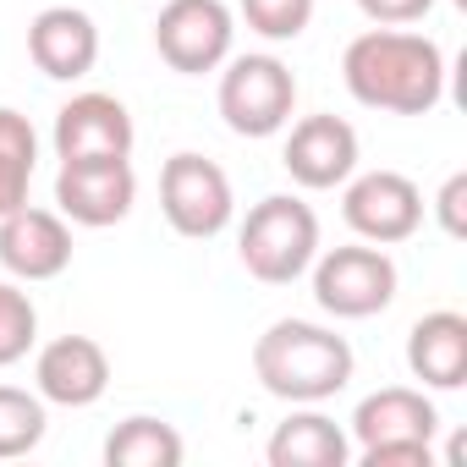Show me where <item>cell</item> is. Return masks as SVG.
<instances>
[{"label":"cell","instance_id":"cell-1","mask_svg":"<svg viewBox=\"0 0 467 467\" xmlns=\"http://www.w3.org/2000/svg\"><path fill=\"white\" fill-rule=\"evenodd\" d=\"M347 94L368 110L429 116L445 99V50L412 28H368L341 56Z\"/></svg>","mask_w":467,"mask_h":467},{"label":"cell","instance_id":"cell-2","mask_svg":"<svg viewBox=\"0 0 467 467\" xmlns=\"http://www.w3.org/2000/svg\"><path fill=\"white\" fill-rule=\"evenodd\" d=\"M352 347L347 336H336L330 325L314 319H275L259 341H254V374L275 401L292 407H319L336 390L352 385Z\"/></svg>","mask_w":467,"mask_h":467},{"label":"cell","instance_id":"cell-3","mask_svg":"<svg viewBox=\"0 0 467 467\" xmlns=\"http://www.w3.org/2000/svg\"><path fill=\"white\" fill-rule=\"evenodd\" d=\"M237 259L265 286H292L319 259V214L292 192H270L248 209L237 231Z\"/></svg>","mask_w":467,"mask_h":467},{"label":"cell","instance_id":"cell-4","mask_svg":"<svg viewBox=\"0 0 467 467\" xmlns=\"http://www.w3.org/2000/svg\"><path fill=\"white\" fill-rule=\"evenodd\" d=\"M214 99L237 138H275L297 110V78L281 56H225Z\"/></svg>","mask_w":467,"mask_h":467},{"label":"cell","instance_id":"cell-5","mask_svg":"<svg viewBox=\"0 0 467 467\" xmlns=\"http://www.w3.org/2000/svg\"><path fill=\"white\" fill-rule=\"evenodd\" d=\"M160 214L171 220V231H176V237H187V243L220 237V231L231 225V214H237L231 176L214 160L192 154V149L171 154L160 165Z\"/></svg>","mask_w":467,"mask_h":467},{"label":"cell","instance_id":"cell-6","mask_svg":"<svg viewBox=\"0 0 467 467\" xmlns=\"http://www.w3.org/2000/svg\"><path fill=\"white\" fill-rule=\"evenodd\" d=\"M308 270H314V297L330 319H374L396 303V286H401L396 259L374 243L330 248Z\"/></svg>","mask_w":467,"mask_h":467},{"label":"cell","instance_id":"cell-7","mask_svg":"<svg viewBox=\"0 0 467 467\" xmlns=\"http://www.w3.org/2000/svg\"><path fill=\"white\" fill-rule=\"evenodd\" d=\"M231 39H237V17H231L225 0H165L154 17V50L182 78H203L225 67Z\"/></svg>","mask_w":467,"mask_h":467},{"label":"cell","instance_id":"cell-8","mask_svg":"<svg viewBox=\"0 0 467 467\" xmlns=\"http://www.w3.org/2000/svg\"><path fill=\"white\" fill-rule=\"evenodd\" d=\"M341 187H347L341 192V214L358 231V243L396 248V243H407L412 231L423 225V192L401 171H363V176L352 171Z\"/></svg>","mask_w":467,"mask_h":467},{"label":"cell","instance_id":"cell-9","mask_svg":"<svg viewBox=\"0 0 467 467\" xmlns=\"http://www.w3.org/2000/svg\"><path fill=\"white\" fill-rule=\"evenodd\" d=\"M138 203V176L132 160H61L56 171V209L72 225L105 231L121 225Z\"/></svg>","mask_w":467,"mask_h":467},{"label":"cell","instance_id":"cell-10","mask_svg":"<svg viewBox=\"0 0 467 467\" xmlns=\"http://www.w3.org/2000/svg\"><path fill=\"white\" fill-rule=\"evenodd\" d=\"M72 265V225L61 209H34L17 203L12 214H0V270L12 281H56Z\"/></svg>","mask_w":467,"mask_h":467},{"label":"cell","instance_id":"cell-11","mask_svg":"<svg viewBox=\"0 0 467 467\" xmlns=\"http://www.w3.org/2000/svg\"><path fill=\"white\" fill-rule=\"evenodd\" d=\"M56 160H132V143H138V127L127 116V105L116 94H72L61 110H56Z\"/></svg>","mask_w":467,"mask_h":467},{"label":"cell","instance_id":"cell-12","mask_svg":"<svg viewBox=\"0 0 467 467\" xmlns=\"http://www.w3.org/2000/svg\"><path fill=\"white\" fill-rule=\"evenodd\" d=\"M286 176L308 192H330L341 187L352 171H358V127L319 110V116H303L286 138V154H281Z\"/></svg>","mask_w":467,"mask_h":467},{"label":"cell","instance_id":"cell-13","mask_svg":"<svg viewBox=\"0 0 467 467\" xmlns=\"http://www.w3.org/2000/svg\"><path fill=\"white\" fill-rule=\"evenodd\" d=\"M34 390L50 407H94L110 390V358L94 336H56L34 358Z\"/></svg>","mask_w":467,"mask_h":467},{"label":"cell","instance_id":"cell-14","mask_svg":"<svg viewBox=\"0 0 467 467\" xmlns=\"http://www.w3.org/2000/svg\"><path fill=\"white\" fill-rule=\"evenodd\" d=\"M434 434H440V412L412 385H385V390L363 396L358 412H352L358 451H374V445H434Z\"/></svg>","mask_w":467,"mask_h":467},{"label":"cell","instance_id":"cell-15","mask_svg":"<svg viewBox=\"0 0 467 467\" xmlns=\"http://www.w3.org/2000/svg\"><path fill=\"white\" fill-rule=\"evenodd\" d=\"M28 61L56 78V83H78L94 72L99 61V28L88 12L78 6H45L34 23H28Z\"/></svg>","mask_w":467,"mask_h":467},{"label":"cell","instance_id":"cell-16","mask_svg":"<svg viewBox=\"0 0 467 467\" xmlns=\"http://www.w3.org/2000/svg\"><path fill=\"white\" fill-rule=\"evenodd\" d=\"M407 368L429 390H462L467 379V314L434 308L407 330Z\"/></svg>","mask_w":467,"mask_h":467},{"label":"cell","instance_id":"cell-17","mask_svg":"<svg viewBox=\"0 0 467 467\" xmlns=\"http://www.w3.org/2000/svg\"><path fill=\"white\" fill-rule=\"evenodd\" d=\"M265 456H270V467H347L352 434L319 407H292V418L275 423Z\"/></svg>","mask_w":467,"mask_h":467},{"label":"cell","instance_id":"cell-18","mask_svg":"<svg viewBox=\"0 0 467 467\" xmlns=\"http://www.w3.org/2000/svg\"><path fill=\"white\" fill-rule=\"evenodd\" d=\"M182 456H187L182 434L165 418H149V412H132L105 434V462L110 467H182Z\"/></svg>","mask_w":467,"mask_h":467},{"label":"cell","instance_id":"cell-19","mask_svg":"<svg viewBox=\"0 0 467 467\" xmlns=\"http://www.w3.org/2000/svg\"><path fill=\"white\" fill-rule=\"evenodd\" d=\"M34 165H39L34 121L23 110H12V105H0V214H12L17 203H28Z\"/></svg>","mask_w":467,"mask_h":467},{"label":"cell","instance_id":"cell-20","mask_svg":"<svg viewBox=\"0 0 467 467\" xmlns=\"http://www.w3.org/2000/svg\"><path fill=\"white\" fill-rule=\"evenodd\" d=\"M50 418H45V396L39 390H17L0 385V462H17L28 451H39Z\"/></svg>","mask_w":467,"mask_h":467},{"label":"cell","instance_id":"cell-21","mask_svg":"<svg viewBox=\"0 0 467 467\" xmlns=\"http://www.w3.org/2000/svg\"><path fill=\"white\" fill-rule=\"evenodd\" d=\"M39 347V308L23 281H0V368L23 363Z\"/></svg>","mask_w":467,"mask_h":467},{"label":"cell","instance_id":"cell-22","mask_svg":"<svg viewBox=\"0 0 467 467\" xmlns=\"http://www.w3.org/2000/svg\"><path fill=\"white\" fill-rule=\"evenodd\" d=\"M243 23L270 39V45H286V39H303L308 23H314V0H237Z\"/></svg>","mask_w":467,"mask_h":467},{"label":"cell","instance_id":"cell-23","mask_svg":"<svg viewBox=\"0 0 467 467\" xmlns=\"http://www.w3.org/2000/svg\"><path fill=\"white\" fill-rule=\"evenodd\" d=\"M434 220L445 237H467V171L445 176V187L434 192Z\"/></svg>","mask_w":467,"mask_h":467},{"label":"cell","instance_id":"cell-24","mask_svg":"<svg viewBox=\"0 0 467 467\" xmlns=\"http://www.w3.org/2000/svg\"><path fill=\"white\" fill-rule=\"evenodd\" d=\"M358 12L374 23V28H412L434 12V0H358Z\"/></svg>","mask_w":467,"mask_h":467},{"label":"cell","instance_id":"cell-25","mask_svg":"<svg viewBox=\"0 0 467 467\" xmlns=\"http://www.w3.org/2000/svg\"><path fill=\"white\" fill-rule=\"evenodd\" d=\"M363 467H434V445H374L358 451Z\"/></svg>","mask_w":467,"mask_h":467}]
</instances>
